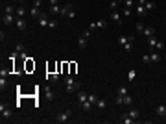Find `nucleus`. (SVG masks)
Returning a JSON list of instances; mask_svg holds the SVG:
<instances>
[{"label":"nucleus","mask_w":166,"mask_h":124,"mask_svg":"<svg viewBox=\"0 0 166 124\" xmlns=\"http://www.w3.org/2000/svg\"><path fill=\"white\" fill-rule=\"evenodd\" d=\"M41 13H42V11H41V7H35V6H33V7L30 9V15H31V17H35V19H37Z\"/></svg>","instance_id":"18"},{"label":"nucleus","mask_w":166,"mask_h":124,"mask_svg":"<svg viewBox=\"0 0 166 124\" xmlns=\"http://www.w3.org/2000/svg\"><path fill=\"white\" fill-rule=\"evenodd\" d=\"M76 17V13H74V9L72 11H68V15H66V19H74Z\"/></svg>","instance_id":"43"},{"label":"nucleus","mask_w":166,"mask_h":124,"mask_svg":"<svg viewBox=\"0 0 166 124\" xmlns=\"http://www.w3.org/2000/svg\"><path fill=\"white\" fill-rule=\"evenodd\" d=\"M124 6L125 7H133L135 6V0H124Z\"/></svg>","instance_id":"33"},{"label":"nucleus","mask_w":166,"mask_h":124,"mask_svg":"<svg viewBox=\"0 0 166 124\" xmlns=\"http://www.w3.org/2000/svg\"><path fill=\"white\" fill-rule=\"evenodd\" d=\"M164 46H166V45H164V43H161V41H157V46H155V50H163V48H164Z\"/></svg>","instance_id":"41"},{"label":"nucleus","mask_w":166,"mask_h":124,"mask_svg":"<svg viewBox=\"0 0 166 124\" xmlns=\"http://www.w3.org/2000/svg\"><path fill=\"white\" fill-rule=\"evenodd\" d=\"M127 115H129V117H131V119H135V121H137V119H138V117H140V113H138V111H137V109H131V111H129V113H127Z\"/></svg>","instance_id":"25"},{"label":"nucleus","mask_w":166,"mask_h":124,"mask_svg":"<svg viewBox=\"0 0 166 124\" xmlns=\"http://www.w3.org/2000/svg\"><path fill=\"white\" fill-rule=\"evenodd\" d=\"M74 9V6H72V4H66V6H63L61 7V13H59V15H61V17H66V15H68V11H72Z\"/></svg>","instance_id":"10"},{"label":"nucleus","mask_w":166,"mask_h":124,"mask_svg":"<svg viewBox=\"0 0 166 124\" xmlns=\"http://www.w3.org/2000/svg\"><path fill=\"white\" fill-rule=\"evenodd\" d=\"M116 95H120V96H125V95H127V89H125V87H120V89H118V93H116Z\"/></svg>","instance_id":"34"},{"label":"nucleus","mask_w":166,"mask_h":124,"mask_svg":"<svg viewBox=\"0 0 166 124\" xmlns=\"http://www.w3.org/2000/svg\"><path fill=\"white\" fill-rule=\"evenodd\" d=\"M89 30H90V32H92V30H96V22H90V24H89Z\"/></svg>","instance_id":"44"},{"label":"nucleus","mask_w":166,"mask_h":124,"mask_svg":"<svg viewBox=\"0 0 166 124\" xmlns=\"http://www.w3.org/2000/svg\"><path fill=\"white\" fill-rule=\"evenodd\" d=\"M15 15H17V17H24V15H26V9H24V7H17V11H15Z\"/></svg>","instance_id":"23"},{"label":"nucleus","mask_w":166,"mask_h":124,"mask_svg":"<svg viewBox=\"0 0 166 124\" xmlns=\"http://www.w3.org/2000/svg\"><path fill=\"white\" fill-rule=\"evenodd\" d=\"M94 106H96L98 109H105V106H107V102H105L104 98H98V100H96V104H94Z\"/></svg>","instance_id":"19"},{"label":"nucleus","mask_w":166,"mask_h":124,"mask_svg":"<svg viewBox=\"0 0 166 124\" xmlns=\"http://www.w3.org/2000/svg\"><path fill=\"white\" fill-rule=\"evenodd\" d=\"M78 106H80V109H83V111H90L94 104H90L89 100H87V102H81V104H78Z\"/></svg>","instance_id":"14"},{"label":"nucleus","mask_w":166,"mask_h":124,"mask_svg":"<svg viewBox=\"0 0 166 124\" xmlns=\"http://www.w3.org/2000/svg\"><path fill=\"white\" fill-rule=\"evenodd\" d=\"M65 89H66V93H74V91H80L81 85H80L78 80H74L72 76H65Z\"/></svg>","instance_id":"1"},{"label":"nucleus","mask_w":166,"mask_h":124,"mask_svg":"<svg viewBox=\"0 0 166 124\" xmlns=\"http://www.w3.org/2000/svg\"><path fill=\"white\" fill-rule=\"evenodd\" d=\"M135 74H137V72L133 71V69H131V71L127 72V80H129V82H133V80H135Z\"/></svg>","instance_id":"31"},{"label":"nucleus","mask_w":166,"mask_h":124,"mask_svg":"<svg viewBox=\"0 0 166 124\" xmlns=\"http://www.w3.org/2000/svg\"><path fill=\"white\" fill-rule=\"evenodd\" d=\"M120 122H122V124H133V122H137V121H135V119H131L127 113H124V115L120 117Z\"/></svg>","instance_id":"13"},{"label":"nucleus","mask_w":166,"mask_h":124,"mask_svg":"<svg viewBox=\"0 0 166 124\" xmlns=\"http://www.w3.org/2000/svg\"><path fill=\"white\" fill-rule=\"evenodd\" d=\"M44 95H46V98H48V100H54V98H55V95H54L52 91H50V89H46V91H44Z\"/></svg>","instance_id":"27"},{"label":"nucleus","mask_w":166,"mask_h":124,"mask_svg":"<svg viewBox=\"0 0 166 124\" xmlns=\"http://www.w3.org/2000/svg\"><path fill=\"white\" fill-rule=\"evenodd\" d=\"M129 41H135V35H127V37H125V35H120V37H118V43H120V45L122 46H124L125 45V43H129Z\"/></svg>","instance_id":"8"},{"label":"nucleus","mask_w":166,"mask_h":124,"mask_svg":"<svg viewBox=\"0 0 166 124\" xmlns=\"http://www.w3.org/2000/svg\"><path fill=\"white\" fill-rule=\"evenodd\" d=\"M46 78H48L50 82H57L59 76H57V74H54V72H50V74H46Z\"/></svg>","instance_id":"26"},{"label":"nucleus","mask_w":166,"mask_h":124,"mask_svg":"<svg viewBox=\"0 0 166 124\" xmlns=\"http://www.w3.org/2000/svg\"><path fill=\"white\" fill-rule=\"evenodd\" d=\"M0 113H2V121H9L11 119V109L6 104H0Z\"/></svg>","instance_id":"3"},{"label":"nucleus","mask_w":166,"mask_h":124,"mask_svg":"<svg viewBox=\"0 0 166 124\" xmlns=\"http://www.w3.org/2000/svg\"><path fill=\"white\" fill-rule=\"evenodd\" d=\"M131 11H133V7H124V17H129Z\"/></svg>","instance_id":"37"},{"label":"nucleus","mask_w":166,"mask_h":124,"mask_svg":"<svg viewBox=\"0 0 166 124\" xmlns=\"http://www.w3.org/2000/svg\"><path fill=\"white\" fill-rule=\"evenodd\" d=\"M124 50H125V52H131V50H133V43L131 41L125 43V45H124Z\"/></svg>","instance_id":"30"},{"label":"nucleus","mask_w":166,"mask_h":124,"mask_svg":"<svg viewBox=\"0 0 166 124\" xmlns=\"http://www.w3.org/2000/svg\"><path fill=\"white\" fill-rule=\"evenodd\" d=\"M72 115H74V109H66V111H63V113H57L55 115V122H66Z\"/></svg>","instance_id":"2"},{"label":"nucleus","mask_w":166,"mask_h":124,"mask_svg":"<svg viewBox=\"0 0 166 124\" xmlns=\"http://www.w3.org/2000/svg\"><path fill=\"white\" fill-rule=\"evenodd\" d=\"M138 4H140V6H144V4H146V0H138Z\"/></svg>","instance_id":"46"},{"label":"nucleus","mask_w":166,"mask_h":124,"mask_svg":"<svg viewBox=\"0 0 166 124\" xmlns=\"http://www.w3.org/2000/svg\"><path fill=\"white\" fill-rule=\"evenodd\" d=\"M155 113L159 115V117H166V106L164 104H159V106L155 107Z\"/></svg>","instance_id":"11"},{"label":"nucleus","mask_w":166,"mask_h":124,"mask_svg":"<svg viewBox=\"0 0 166 124\" xmlns=\"http://www.w3.org/2000/svg\"><path fill=\"white\" fill-rule=\"evenodd\" d=\"M144 28H146V26L142 24V22H137V32H138V33H142V32H144Z\"/></svg>","instance_id":"35"},{"label":"nucleus","mask_w":166,"mask_h":124,"mask_svg":"<svg viewBox=\"0 0 166 124\" xmlns=\"http://www.w3.org/2000/svg\"><path fill=\"white\" fill-rule=\"evenodd\" d=\"M15 11H17V7H13V6H6L4 13H7V15H15Z\"/></svg>","instance_id":"21"},{"label":"nucleus","mask_w":166,"mask_h":124,"mask_svg":"<svg viewBox=\"0 0 166 124\" xmlns=\"http://www.w3.org/2000/svg\"><path fill=\"white\" fill-rule=\"evenodd\" d=\"M87 100H89V102H90V104H96V100H98V96H96V95H89V96H87Z\"/></svg>","instance_id":"32"},{"label":"nucleus","mask_w":166,"mask_h":124,"mask_svg":"<svg viewBox=\"0 0 166 124\" xmlns=\"http://www.w3.org/2000/svg\"><path fill=\"white\" fill-rule=\"evenodd\" d=\"M55 26H57V21H54V19H52V21L48 22V28H55Z\"/></svg>","instance_id":"42"},{"label":"nucleus","mask_w":166,"mask_h":124,"mask_svg":"<svg viewBox=\"0 0 166 124\" xmlns=\"http://www.w3.org/2000/svg\"><path fill=\"white\" fill-rule=\"evenodd\" d=\"M148 39V46H149V50H155V46H157V39H155V35L153 37H146Z\"/></svg>","instance_id":"16"},{"label":"nucleus","mask_w":166,"mask_h":124,"mask_svg":"<svg viewBox=\"0 0 166 124\" xmlns=\"http://www.w3.org/2000/svg\"><path fill=\"white\" fill-rule=\"evenodd\" d=\"M144 7H146V9H155V2H151V0H146V4H144Z\"/></svg>","instance_id":"22"},{"label":"nucleus","mask_w":166,"mask_h":124,"mask_svg":"<svg viewBox=\"0 0 166 124\" xmlns=\"http://www.w3.org/2000/svg\"><path fill=\"white\" fill-rule=\"evenodd\" d=\"M137 13L140 15V17H144V13H146V7H144V6H140V4H137Z\"/></svg>","instance_id":"24"},{"label":"nucleus","mask_w":166,"mask_h":124,"mask_svg":"<svg viewBox=\"0 0 166 124\" xmlns=\"http://www.w3.org/2000/svg\"><path fill=\"white\" fill-rule=\"evenodd\" d=\"M48 15L50 13H44V11H42V13L41 15H39V17H37V22H39V26H41V28H46V26H48Z\"/></svg>","instance_id":"4"},{"label":"nucleus","mask_w":166,"mask_h":124,"mask_svg":"<svg viewBox=\"0 0 166 124\" xmlns=\"http://www.w3.org/2000/svg\"><path fill=\"white\" fill-rule=\"evenodd\" d=\"M164 59H166V52H164Z\"/></svg>","instance_id":"47"},{"label":"nucleus","mask_w":166,"mask_h":124,"mask_svg":"<svg viewBox=\"0 0 166 124\" xmlns=\"http://www.w3.org/2000/svg\"><path fill=\"white\" fill-rule=\"evenodd\" d=\"M6 85H7V82H6V76L2 74V78H0V87L4 89V87H6Z\"/></svg>","instance_id":"39"},{"label":"nucleus","mask_w":166,"mask_h":124,"mask_svg":"<svg viewBox=\"0 0 166 124\" xmlns=\"http://www.w3.org/2000/svg\"><path fill=\"white\" fill-rule=\"evenodd\" d=\"M15 21H17V15H7V13H4V15H2V24H4V26L13 24Z\"/></svg>","instance_id":"5"},{"label":"nucleus","mask_w":166,"mask_h":124,"mask_svg":"<svg viewBox=\"0 0 166 124\" xmlns=\"http://www.w3.org/2000/svg\"><path fill=\"white\" fill-rule=\"evenodd\" d=\"M48 13L50 15H59V13H61V6H59V4H57V6H50V11H48Z\"/></svg>","instance_id":"17"},{"label":"nucleus","mask_w":166,"mask_h":124,"mask_svg":"<svg viewBox=\"0 0 166 124\" xmlns=\"http://www.w3.org/2000/svg\"><path fill=\"white\" fill-rule=\"evenodd\" d=\"M87 39H89V37H85V35H81L80 39H78V46H80L81 50H85V48H87Z\"/></svg>","instance_id":"15"},{"label":"nucleus","mask_w":166,"mask_h":124,"mask_svg":"<svg viewBox=\"0 0 166 124\" xmlns=\"http://www.w3.org/2000/svg\"><path fill=\"white\" fill-rule=\"evenodd\" d=\"M129 104H133V98L129 95H125L124 96V106H129Z\"/></svg>","instance_id":"28"},{"label":"nucleus","mask_w":166,"mask_h":124,"mask_svg":"<svg viewBox=\"0 0 166 124\" xmlns=\"http://www.w3.org/2000/svg\"><path fill=\"white\" fill-rule=\"evenodd\" d=\"M118 4H120V0H111V7H113V9H116Z\"/></svg>","instance_id":"40"},{"label":"nucleus","mask_w":166,"mask_h":124,"mask_svg":"<svg viewBox=\"0 0 166 124\" xmlns=\"http://www.w3.org/2000/svg\"><path fill=\"white\" fill-rule=\"evenodd\" d=\"M142 35L144 37H153L155 35V28H153V26H146L144 32H142Z\"/></svg>","instance_id":"9"},{"label":"nucleus","mask_w":166,"mask_h":124,"mask_svg":"<svg viewBox=\"0 0 166 124\" xmlns=\"http://www.w3.org/2000/svg\"><path fill=\"white\" fill-rule=\"evenodd\" d=\"M111 21H113L114 24L120 26V24H122V13H118L116 9H113V13H111Z\"/></svg>","instance_id":"6"},{"label":"nucleus","mask_w":166,"mask_h":124,"mask_svg":"<svg viewBox=\"0 0 166 124\" xmlns=\"http://www.w3.org/2000/svg\"><path fill=\"white\" fill-rule=\"evenodd\" d=\"M149 57H151V63H159V61H161V54H159V50H151Z\"/></svg>","instance_id":"12"},{"label":"nucleus","mask_w":166,"mask_h":124,"mask_svg":"<svg viewBox=\"0 0 166 124\" xmlns=\"http://www.w3.org/2000/svg\"><path fill=\"white\" fill-rule=\"evenodd\" d=\"M87 96H89V95H87L85 91H78V100H80V104L81 102H87Z\"/></svg>","instance_id":"20"},{"label":"nucleus","mask_w":166,"mask_h":124,"mask_svg":"<svg viewBox=\"0 0 166 124\" xmlns=\"http://www.w3.org/2000/svg\"><path fill=\"white\" fill-rule=\"evenodd\" d=\"M114 102L118 104V106H124V96H120V95H116V98H114Z\"/></svg>","instance_id":"29"},{"label":"nucleus","mask_w":166,"mask_h":124,"mask_svg":"<svg viewBox=\"0 0 166 124\" xmlns=\"http://www.w3.org/2000/svg\"><path fill=\"white\" fill-rule=\"evenodd\" d=\"M48 2H50V6H57L59 0H48Z\"/></svg>","instance_id":"45"},{"label":"nucleus","mask_w":166,"mask_h":124,"mask_svg":"<svg viewBox=\"0 0 166 124\" xmlns=\"http://www.w3.org/2000/svg\"><path fill=\"white\" fill-rule=\"evenodd\" d=\"M105 26H107V22H105V21H98L96 22V28H105Z\"/></svg>","instance_id":"38"},{"label":"nucleus","mask_w":166,"mask_h":124,"mask_svg":"<svg viewBox=\"0 0 166 124\" xmlns=\"http://www.w3.org/2000/svg\"><path fill=\"white\" fill-rule=\"evenodd\" d=\"M15 24H17V28L21 30V32H24V30L28 28V22L24 21L22 17H17V21H15Z\"/></svg>","instance_id":"7"},{"label":"nucleus","mask_w":166,"mask_h":124,"mask_svg":"<svg viewBox=\"0 0 166 124\" xmlns=\"http://www.w3.org/2000/svg\"><path fill=\"white\" fill-rule=\"evenodd\" d=\"M21 2H24V0H21Z\"/></svg>","instance_id":"48"},{"label":"nucleus","mask_w":166,"mask_h":124,"mask_svg":"<svg viewBox=\"0 0 166 124\" xmlns=\"http://www.w3.org/2000/svg\"><path fill=\"white\" fill-rule=\"evenodd\" d=\"M149 61H151V57H149V54H146V56H142V63H146V65H148Z\"/></svg>","instance_id":"36"}]
</instances>
